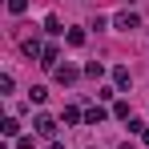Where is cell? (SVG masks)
Listing matches in <instances>:
<instances>
[{
	"mask_svg": "<svg viewBox=\"0 0 149 149\" xmlns=\"http://www.w3.org/2000/svg\"><path fill=\"white\" fill-rule=\"evenodd\" d=\"M113 28H121V32H137V28H141V16H137L133 8H125V12L113 16Z\"/></svg>",
	"mask_w": 149,
	"mask_h": 149,
	"instance_id": "cell-1",
	"label": "cell"
},
{
	"mask_svg": "<svg viewBox=\"0 0 149 149\" xmlns=\"http://www.w3.org/2000/svg\"><path fill=\"white\" fill-rule=\"evenodd\" d=\"M32 133H36V137H56V117H49V113H40V117H36V121H32Z\"/></svg>",
	"mask_w": 149,
	"mask_h": 149,
	"instance_id": "cell-2",
	"label": "cell"
},
{
	"mask_svg": "<svg viewBox=\"0 0 149 149\" xmlns=\"http://www.w3.org/2000/svg\"><path fill=\"white\" fill-rule=\"evenodd\" d=\"M40 65L56 73V69H61V49H56V45H45V52H40Z\"/></svg>",
	"mask_w": 149,
	"mask_h": 149,
	"instance_id": "cell-3",
	"label": "cell"
},
{
	"mask_svg": "<svg viewBox=\"0 0 149 149\" xmlns=\"http://www.w3.org/2000/svg\"><path fill=\"white\" fill-rule=\"evenodd\" d=\"M81 73H85V69H77V65H61V69H56V73H52V77H56L61 85H73V81H77V77H81Z\"/></svg>",
	"mask_w": 149,
	"mask_h": 149,
	"instance_id": "cell-4",
	"label": "cell"
},
{
	"mask_svg": "<svg viewBox=\"0 0 149 149\" xmlns=\"http://www.w3.org/2000/svg\"><path fill=\"white\" fill-rule=\"evenodd\" d=\"M105 117H109V109H105V105H93V109H85V125H105Z\"/></svg>",
	"mask_w": 149,
	"mask_h": 149,
	"instance_id": "cell-5",
	"label": "cell"
},
{
	"mask_svg": "<svg viewBox=\"0 0 149 149\" xmlns=\"http://www.w3.org/2000/svg\"><path fill=\"white\" fill-rule=\"evenodd\" d=\"M61 121H65V125H81V121H85V113H81L77 105H65V109H61Z\"/></svg>",
	"mask_w": 149,
	"mask_h": 149,
	"instance_id": "cell-6",
	"label": "cell"
},
{
	"mask_svg": "<svg viewBox=\"0 0 149 149\" xmlns=\"http://www.w3.org/2000/svg\"><path fill=\"white\" fill-rule=\"evenodd\" d=\"M113 85H117V89H129V85H133V77H129V69H125V65H117V69H113Z\"/></svg>",
	"mask_w": 149,
	"mask_h": 149,
	"instance_id": "cell-7",
	"label": "cell"
},
{
	"mask_svg": "<svg viewBox=\"0 0 149 149\" xmlns=\"http://www.w3.org/2000/svg\"><path fill=\"white\" fill-rule=\"evenodd\" d=\"M45 32H49V36H61V32H65V24H61V16H56V12L45 16Z\"/></svg>",
	"mask_w": 149,
	"mask_h": 149,
	"instance_id": "cell-8",
	"label": "cell"
},
{
	"mask_svg": "<svg viewBox=\"0 0 149 149\" xmlns=\"http://www.w3.org/2000/svg\"><path fill=\"white\" fill-rule=\"evenodd\" d=\"M20 52H24V56H40V52H45V45H40V36H32V40H24V45H20Z\"/></svg>",
	"mask_w": 149,
	"mask_h": 149,
	"instance_id": "cell-9",
	"label": "cell"
},
{
	"mask_svg": "<svg viewBox=\"0 0 149 149\" xmlns=\"http://www.w3.org/2000/svg\"><path fill=\"white\" fill-rule=\"evenodd\" d=\"M0 133H4V137H16V133H20V121H16V117H4V121H0Z\"/></svg>",
	"mask_w": 149,
	"mask_h": 149,
	"instance_id": "cell-10",
	"label": "cell"
},
{
	"mask_svg": "<svg viewBox=\"0 0 149 149\" xmlns=\"http://www.w3.org/2000/svg\"><path fill=\"white\" fill-rule=\"evenodd\" d=\"M65 40H69L73 49H81V45H85V28H69V32H65Z\"/></svg>",
	"mask_w": 149,
	"mask_h": 149,
	"instance_id": "cell-11",
	"label": "cell"
},
{
	"mask_svg": "<svg viewBox=\"0 0 149 149\" xmlns=\"http://www.w3.org/2000/svg\"><path fill=\"white\" fill-rule=\"evenodd\" d=\"M85 77L101 81V77H105V65H101V61H89V65H85Z\"/></svg>",
	"mask_w": 149,
	"mask_h": 149,
	"instance_id": "cell-12",
	"label": "cell"
},
{
	"mask_svg": "<svg viewBox=\"0 0 149 149\" xmlns=\"http://www.w3.org/2000/svg\"><path fill=\"white\" fill-rule=\"evenodd\" d=\"M113 117L117 121H129V101H113Z\"/></svg>",
	"mask_w": 149,
	"mask_h": 149,
	"instance_id": "cell-13",
	"label": "cell"
},
{
	"mask_svg": "<svg viewBox=\"0 0 149 149\" xmlns=\"http://www.w3.org/2000/svg\"><path fill=\"white\" fill-rule=\"evenodd\" d=\"M117 93H121L117 85H101V89H97V101H113V97H117Z\"/></svg>",
	"mask_w": 149,
	"mask_h": 149,
	"instance_id": "cell-14",
	"label": "cell"
},
{
	"mask_svg": "<svg viewBox=\"0 0 149 149\" xmlns=\"http://www.w3.org/2000/svg\"><path fill=\"white\" fill-rule=\"evenodd\" d=\"M45 97H49V89H45V85H32V89H28V101H36V105H40Z\"/></svg>",
	"mask_w": 149,
	"mask_h": 149,
	"instance_id": "cell-15",
	"label": "cell"
},
{
	"mask_svg": "<svg viewBox=\"0 0 149 149\" xmlns=\"http://www.w3.org/2000/svg\"><path fill=\"white\" fill-rule=\"evenodd\" d=\"M12 85H16L12 73H4V77H0V97H8V93H12Z\"/></svg>",
	"mask_w": 149,
	"mask_h": 149,
	"instance_id": "cell-16",
	"label": "cell"
},
{
	"mask_svg": "<svg viewBox=\"0 0 149 149\" xmlns=\"http://www.w3.org/2000/svg\"><path fill=\"white\" fill-rule=\"evenodd\" d=\"M8 12H12V16H20V12H28V0H8Z\"/></svg>",
	"mask_w": 149,
	"mask_h": 149,
	"instance_id": "cell-17",
	"label": "cell"
},
{
	"mask_svg": "<svg viewBox=\"0 0 149 149\" xmlns=\"http://www.w3.org/2000/svg\"><path fill=\"white\" fill-rule=\"evenodd\" d=\"M145 129H149V125L141 121V117H129V133H137V137H141V133H145Z\"/></svg>",
	"mask_w": 149,
	"mask_h": 149,
	"instance_id": "cell-18",
	"label": "cell"
},
{
	"mask_svg": "<svg viewBox=\"0 0 149 149\" xmlns=\"http://www.w3.org/2000/svg\"><path fill=\"white\" fill-rule=\"evenodd\" d=\"M36 145V137H32V133H28V137H16V149H32Z\"/></svg>",
	"mask_w": 149,
	"mask_h": 149,
	"instance_id": "cell-19",
	"label": "cell"
},
{
	"mask_svg": "<svg viewBox=\"0 0 149 149\" xmlns=\"http://www.w3.org/2000/svg\"><path fill=\"white\" fill-rule=\"evenodd\" d=\"M141 145H149V129H145V133H141Z\"/></svg>",
	"mask_w": 149,
	"mask_h": 149,
	"instance_id": "cell-20",
	"label": "cell"
},
{
	"mask_svg": "<svg viewBox=\"0 0 149 149\" xmlns=\"http://www.w3.org/2000/svg\"><path fill=\"white\" fill-rule=\"evenodd\" d=\"M121 149H137V145H133V141H125V145H121Z\"/></svg>",
	"mask_w": 149,
	"mask_h": 149,
	"instance_id": "cell-21",
	"label": "cell"
},
{
	"mask_svg": "<svg viewBox=\"0 0 149 149\" xmlns=\"http://www.w3.org/2000/svg\"><path fill=\"white\" fill-rule=\"evenodd\" d=\"M89 149H97V145H89Z\"/></svg>",
	"mask_w": 149,
	"mask_h": 149,
	"instance_id": "cell-22",
	"label": "cell"
}]
</instances>
